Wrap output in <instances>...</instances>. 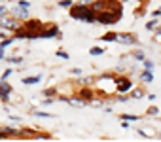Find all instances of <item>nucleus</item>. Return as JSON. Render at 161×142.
Listing matches in <instances>:
<instances>
[{
    "label": "nucleus",
    "instance_id": "nucleus-1",
    "mask_svg": "<svg viewBox=\"0 0 161 142\" xmlns=\"http://www.w3.org/2000/svg\"><path fill=\"white\" fill-rule=\"evenodd\" d=\"M70 15H72V19H78V21H82V23H95L97 21V15L91 10V6H87L84 2L72 6L70 8Z\"/></svg>",
    "mask_w": 161,
    "mask_h": 142
},
{
    "label": "nucleus",
    "instance_id": "nucleus-2",
    "mask_svg": "<svg viewBox=\"0 0 161 142\" xmlns=\"http://www.w3.org/2000/svg\"><path fill=\"white\" fill-rule=\"evenodd\" d=\"M119 17H121V12H119V10H112V12L104 10V12H99L97 21H99L101 25H114V23L119 21Z\"/></svg>",
    "mask_w": 161,
    "mask_h": 142
},
{
    "label": "nucleus",
    "instance_id": "nucleus-3",
    "mask_svg": "<svg viewBox=\"0 0 161 142\" xmlns=\"http://www.w3.org/2000/svg\"><path fill=\"white\" fill-rule=\"evenodd\" d=\"M10 95H12V85L6 80H0V101L8 102L10 101Z\"/></svg>",
    "mask_w": 161,
    "mask_h": 142
},
{
    "label": "nucleus",
    "instance_id": "nucleus-4",
    "mask_svg": "<svg viewBox=\"0 0 161 142\" xmlns=\"http://www.w3.org/2000/svg\"><path fill=\"white\" fill-rule=\"evenodd\" d=\"M61 38V30L57 29V27H51V29H47V30H38L36 32V38Z\"/></svg>",
    "mask_w": 161,
    "mask_h": 142
},
{
    "label": "nucleus",
    "instance_id": "nucleus-5",
    "mask_svg": "<svg viewBox=\"0 0 161 142\" xmlns=\"http://www.w3.org/2000/svg\"><path fill=\"white\" fill-rule=\"evenodd\" d=\"M61 101H63V102H66V104H70V106H87V102H89V101L82 99L80 95H78V99H76V97H72V99H66V97H63Z\"/></svg>",
    "mask_w": 161,
    "mask_h": 142
},
{
    "label": "nucleus",
    "instance_id": "nucleus-6",
    "mask_svg": "<svg viewBox=\"0 0 161 142\" xmlns=\"http://www.w3.org/2000/svg\"><path fill=\"white\" fill-rule=\"evenodd\" d=\"M116 87H118V93H125V91H129L133 87V82L127 80V78H119L118 84H116Z\"/></svg>",
    "mask_w": 161,
    "mask_h": 142
},
{
    "label": "nucleus",
    "instance_id": "nucleus-7",
    "mask_svg": "<svg viewBox=\"0 0 161 142\" xmlns=\"http://www.w3.org/2000/svg\"><path fill=\"white\" fill-rule=\"evenodd\" d=\"M108 0H95V2H91L89 6H91V10L97 14V12H104V10H108Z\"/></svg>",
    "mask_w": 161,
    "mask_h": 142
},
{
    "label": "nucleus",
    "instance_id": "nucleus-8",
    "mask_svg": "<svg viewBox=\"0 0 161 142\" xmlns=\"http://www.w3.org/2000/svg\"><path fill=\"white\" fill-rule=\"evenodd\" d=\"M0 25L6 27V29H14V30H19V23L15 19H10V17H0Z\"/></svg>",
    "mask_w": 161,
    "mask_h": 142
},
{
    "label": "nucleus",
    "instance_id": "nucleus-9",
    "mask_svg": "<svg viewBox=\"0 0 161 142\" xmlns=\"http://www.w3.org/2000/svg\"><path fill=\"white\" fill-rule=\"evenodd\" d=\"M116 42H121V44H135L136 38L133 34H116Z\"/></svg>",
    "mask_w": 161,
    "mask_h": 142
},
{
    "label": "nucleus",
    "instance_id": "nucleus-10",
    "mask_svg": "<svg viewBox=\"0 0 161 142\" xmlns=\"http://www.w3.org/2000/svg\"><path fill=\"white\" fill-rule=\"evenodd\" d=\"M42 80V76H25L21 82L25 84V85H34V84H38Z\"/></svg>",
    "mask_w": 161,
    "mask_h": 142
},
{
    "label": "nucleus",
    "instance_id": "nucleus-11",
    "mask_svg": "<svg viewBox=\"0 0 161 142\" xmlns=\"http://www.w3.org/2000/svg\"><path fill=\"white\" fill-rule=\"evenodd\" d=\"M142 82H146V84H152L153 82V70H146L144 68V72H142Z\"/></svg>",
    "mask_w": 161,
    "mask_h": 142
},
{
    "label": "nucleus",
    "instance_id": "nucleus-12",
    "mask_svg": "<svg viewBox=\"0 0 161 142\" xmlns=\"http://www.w3.org/2000/svg\"><path fill=\"white\" fill-rule=\"evenodd\" d=\"M80 97H82V99H86V101H91V97H93V91H91V89H82V91H80Z\"/></svg>",
    "mask_w": 161,
    "mask_h": 142
},
{
    "label": "nucleus",
    "instance_id": "nucleus-13",
    "mask_svg": "<svg viewBox=\"0 0 161 142\" xmlns=\"http://www.w3.org/2000/svg\"><path fill=\"white\" fill-rule=\"evenodd\" d=\"M53 95H57V89L55 87H49V89H44L42 91V97H53Z\"/></svg>",
    "mask_w": 161,
    "mask_h": 142
},
{
    "label": "nucleus",
    "instance_id": "nucleus-14",
    "mask_svg": "<svg viewBox=\"0 0 161 142\" xmlns=\"http://www.w3.org/2000/svg\"><path fill=\"white\" fill-rule=\"evenodd\" d=\"M89 53L97 57V55H103V53H104V49H103V47H99V46H95V47H91V49H89Z\"/></svg>",
    "mask_w": 161,
    "mask_h": 142
},
{
    "label": "nucleus",
    "instance_id": "nucleus-15",
    "mask_svg": "<svg viewBox=\"0 0 161 142\" xmlns=\"http://www.w3.org/2000/svg\"><path fill=\"white\" fill-rule=\"evenodd\" d=\"M15 15H19V17H29V10H21L19 6H17V10L14 12Z\"/></svg>",
    "mask_w": 161,
    "mask_h": 142
},
{
    "label": "nucleus",
    "instance_id": "nucleus-16",
    "mask_svg": "<svg viewBox=\"0 0 161 142\" xmlns=\"http://www.w3.org/2000/svg\"><path fill=\"white\" fill-rule=\"evenodd\" d=\"M17 6H19L21 10H29V8H31V2H29V0H19Z\"/></svg>",
    "mask_w": 161,
    "mask_h": 142
},
{
    "label": "nucleus",
    "instance_id": "nucleus-17",
    "mask_svg": "<svg viewBox=\"0 0 161 142\" xmlns=\"http://www.w3.org/2000/svg\"><path fill=\"white\" fill-rule=\"evenodd\" d=\"M59 6H61V8H72V6H74V2H72V0H61Z\"/></svg>",
    "mask_w": 161,
    "mask_h": 142
},
{
    "label": "nucleus",
    "instance_id": "nucleus-18",
    "mask_svg": "<svg viewBox=\"0 0 161 142\" xmlns=\"http://www.w3.org/2000/svg\"><path fill=\"white\" fill-rule=\"evenodd\" d=\"M142 64H144V68H146V70H153V63H152L150 59H144V61H142Z\"/></svg>",
    "mask_w": 161,
    "mask_h": 142
},
{
    "label": "nucleus",
    "instance_id": "nucleus-19",
    "mask_svg": "<svg viewBox=\"0 0 161 142\" xmlns=\"http://www.w3.org/2000/svg\"><path fill=\"white\" fill-rule=\"evenodd\" d=\"M121 117L127 119V121H138V116H133V114H123Z\"/></svg>",
    "mask_w": 161,
    "mask_h": 142
},
{
    "label": "nucleus",
    "instance_id": "nucleus-20",
    "mask_svg": "<svg viewBox=\"0 0 161 142\" xmlns=\"http://www.w3.org/2000/svg\"><path fill=\"white\" fill-rule=\"evenodd\" d=\"M103 40H106V42H116V32H110V34L103 36Z\"/></svg>",
    "mask_w": 161,
    "mask_h": 142
},
{
    "label": "nucleus",
    "instance_id": "nucleus-21",
    "mask_svg": "<svg viewBox=\"0 0 161 142\" xmlns=\"http://www.w3.org/2000/svg\"><path fill=\"white\" fill-rule=\"evenodd\" d=\"M21 61H23V57H10V59H8L10 64H19Z\"/></svg>",
    "mask_w": 161,
    "mask_h": 142
},
{
    "label": "nucleus",
    "instance_id": "nucleus-22",
    "mask_svg": "<svg viewBox=\"0 0 161 142\" xmlns=\"http://www.w3.org/2000/svg\"><path fill=\"white\" fill-rule=\"evenodd\" d=\"M32 114H34L36 117H53L51 114H47V112H38V110H36V112H32Z\"/></svg>",
    "mask_w": 161,
    "mask_h": 142
},
{
    "label": "nucleus",
    "instance_id": "nucleus-23",
    "mask_svg": "<svg viewBox=\"0 0 161 142\" xmlns=\"http://www.w3.org/2000/svg\"><path fill=\"white\" fill-rule=\"evenodd\" d=\"M131 97H133V99H142V97H144V93H142V91H140V89H135V91H133V95H131Z\"/></svg>",
    "mask_w": 161,
    "mask_h": 142
},
{
    "label": "nucleus",
    "instance_id": "nucleus-24",
    "mask_svg": "<svg viewBox=\"0 0 161 142\" xmlns=\"http://www.w3.org/2000/svg\"><path fill=\"white\" fill-rule=\"evenodd\" d=\"M148 114H150V116H157V114H159V108H157V106H150V108H148Z\"/></svg>",
    "mask_w": 161,
    "mask_h": 142
},
{
    "label": "nucleus",
    "instance_id": "nucleus-25",
    "mask_svg": "<svg viewBox=\"0 0 161 142\" xmlns=\"http://www.w3.org/2000/svg\"><path fill=\"white\" fill-rule=\"evenodd\" d=\"M133 57H135V59H138V61H144V53H142V51H135V53H133Z\"/></svg>",
    "mask_w": 161,
    "mask_h": 142
},
{
    "label": "nucleus",
    "instance_id": "nucleus-26",
    "mask_svg": "<svg viewBox=\"0 0 161 142\" xmlns=\"http://www.w3.org/2000/svg\"><path fill=\"white\" fill-rule=\"evenodd\" d=\"M10 76H12V68H6V70H4V74H2V80H8Z\"/></svg>",
    "mask_w": 161,
    "mask_h": 142
},
{
    "label": "nucleus",
    "instance_id": "nucleus-27",
    "mask_svg": "<svg viewBox=\"0 0 161 142\" xmlns=\"http://www.w3.org/2000/svg\"><path fill=\"white\" fill-rule=\"evenodd\" d=\"M155 27H157V19H153V21L146 23V29H155Z\"/></svg>",
    "mask_w": 161,
    "mask_h": 142
},
{
    "label": "nucleus",
    "instance_id": "nucleus-28",
    "mask_svg": "<svg viewBox=\"0 0 161 142\" xmlns=\"http://www.w3.org/2000/svg\"><path fill=\"white\" fill-rule=\"evenodd\" d=\"M14 40H15V36H14V38H8V40H4L2 44H0V46H2V47H6V46H10V44H12Z\"/></svg>",
    "mask_w": 161,
    "mask_h": 142
},
{
    "label": "nucleus",
    "instance_id": "nucleus-29",
    "mask_svg": "<svg viewBox=\"0 0 161 142\" xmlns=\"http://www.w3.org/2000/svg\"><path fill=\"white\" fill-rule=\"evenodd\" d=\"M57 57H61V59H68V53H64V51H57Z\"/></svg>",
    "mask_w": 161,
    "mask_h": 142
},
{
    "label": "nucleus",
    "instance_id": "nucleus-30",
    "mask_svg": "<svg viewBox=\"0 0 161 142\" xmlns=\"http://www.w3.org/2000/svg\"><path fill=\"white\" fill-rule=\"evenodd\" d=\"M121 127H123V129H129L131 125H129V121H127V119H123V123H121Z\"/></svg>",
    "mask_w": 161,
    "mask_h": 142
},
{
    "label": "nucleus",
    "instance_id": "nucleus-31",
    "mask_svg": "<svg viewBox=\"0 0 161 142\" xmlns=\"http://www.w3.org/2000/svg\"><path fill=\"white\" fill-rule=\"evenodd\" d=\"M6 12H8V10H6L4 6H2V8H0V17H4V15H6Z\"/></svg>",
    "mask_w": 161,
    "mask_h": 142
},
{
    "label": "nucleus",
    "instance_id": "nucleus-32",
    "mask_svg": "<svg viewBox=\"0 0 161 142\" xmlns=\"http://www.w3.org/2000/svg\"><path fill=\"white\" fill-rule=\"evenodd\" d=\"M2 59H4V47L0 46V61H2Z\"/></svg>",
    "mask_w": 161,
    "mask_h": 142
},
{
    "label": "nucleus",
    "instance_id": "nucleus-33",
    "mask_svg": "<svg viewBox=\"0 0 161 142\" xmlns=\"http://www.w3.org/2000/svg\"><path fill=\"white\" fill-rule=\"evenodd\" d=\"M82 2H84V4H86V2H87V4H91V0H82Z\"/></svg>",
    "mask_w": 161,
    "mask_h": 142
}]
</instances>
